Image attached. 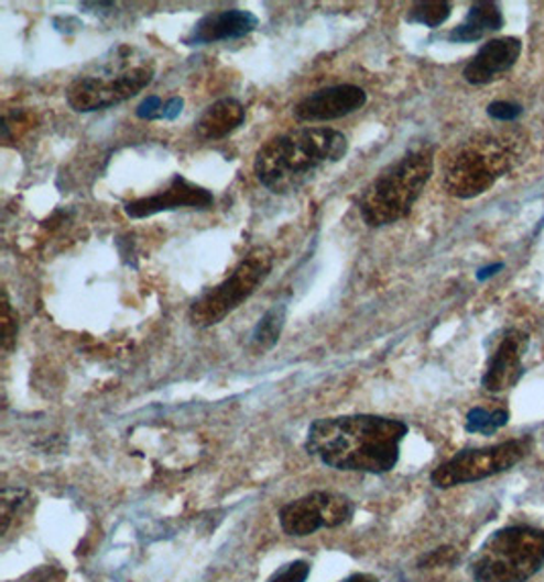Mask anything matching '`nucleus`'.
Masks as SVG:
<instances>
[{
	"instance_id": "nucleus-1",
	"label": "nucleus",
	"mask_w": 544,
	"mask_h": 582,
	"mask_svg": "<svg viewBox=\"0 0 544 582\" xmlns=\"http://www.w3.org/2000/svg\"><path fill=\"white\" fill-rule=\"evenodd\" d=\"M409 425L380 416H340L316 419L308 428L306 452L328 468L385 474L400 460Z\"/></svg>"
},
{
	"instance_id": "nucleus-2",
	"label": "nucleus",
	"mask_w": 544,
	"mask_h": 582,
	"mask_svg": "<svg viewBox=\"0 0 544 582\" xmlns=\"http://www.w3.org/2000/svg\"><path fill=\"white\" fill-rule=\"evenodd\" d=\"M347 136L330 127H302L265 141L253 162L258 181L273 194L296 193L314 176L340 162Z\"/></svg>"
},
{
	"instance_id": "nucleus-3",
	"label": "nucleus",
	"mask_w": 544,
	"mask_h": 582,
	"mask_svg": "<svg viewBox=\"0 0 544 582\" xmlns=\"http://www.w3.org/2000/svg\"><path fill=\"white\" fill-rule=\"evenodd\" d=\"M526 138L516 127L483 131L450 150L443 164V184L455 198H476L522 162Z\"/></svg>"
},
{
	"instance_id": "nucleus-4",
	"label": "nucleus",
	"mask_w": 544,
	"mask_h": 582,
	"mask_svg": "<svg viewBox=\"0 0 544 582\" xmlns=\"http://www.w3.org/2000/svg\"><path fill=\"white\" fill-rule=\"evenodd\" d=\"M435 170V150L414 148L369 182L359 196V213L369 227H385L409 217Z\"/></svg>"
},
{
	"instance_id": "nucleus-5",
	"label": "nucleus",
	"mask_w": 544,
	"mask_h": 582,
	"mask_svg": "<svg viewBox=\"0 0 544 582\" xmlns=\"http://www.w3.org/2000/svg\"><path fill=\"white\" fill-rule=\"evenodd\" d=\"M135 50L121 45L98 74H83L66 88L69 109L76 112L105 111L145 90L155 76L153 64L135 57Z\"/></svg>"
},
{
	"instance_id": "nucleus-6",
	"label": "nucleus",
	"mask_w": 544,
	"mask_h": 582,
	"mask_svg": "<svg viewBox=\"0 0 544 582\" xmlns=\"http://www.w3.org/2000/svg\"><path fill=\"white\" fill-rule=\"evenodd\" d=\"M544 569V531L510 526L481 546L471 574L476 582H526Z\"/></svg>"
},
{
	"instance_id": "nucleus-7",
	"label": "nucleus",
	"mask_w": 544,
	"mask_h": 582,
	"mask_svg": "<svg viewBox=\"0 0 544 582\" xmlns=\"http://www.w3.org/2000/svg\"><path fill=\"white\" fill-rule=\"evenodd\" d=\"M273 251L270 248H255L249 251L241 262L235 266L231 277L218 282L217 287L203 292L191 309L188 320L194 327L206 330L227 320L235 309L246 303L259 287L272 274Z\"/></svg>"
},
{
	"instance_id": "nucleus-8",
	"label": "nucleus",
	"mask_w": 544,
	"mask_h": 582,
	"mask_svg": "<svg viewBox=\"0 0 544 582\" xmlns=\"http://www.w3.org/2000/svg\"><path fill=\"white\" fill-rule=\"evenodd\" d=\"M529 450L531 440H510L491 448L465 450L436 466L431 474V483L436 488H453L490 478L493 474L514 468L518 462L529 454Z\"/></svg>"
},
{
	"instance_id": "nucleus-9",
	"label": "nucleus",
	"mask_w": 544,
	"mask_h": 582,
	"mask_svg": "<svg viewBox=\"0 0 544 582\" xmlns=\"http://www.w3.org/2000/svg\"><path fill=\"white\" fill-rule=\"evenodd\" d=\"M355 514L353 500L337 493H311L287 503L280 511V526L287 536L306 538L318 529L345 526Z\"/></svg>"
},
{
	"instance_id": "nucleus-10",
	"label": "nucleus",
	"mask_w": 544,
	"mask_h": 582,
	"mask_svg": "<svg viewBox=\"0 0 544 582\" xmlns=\"http://www.w3.org/2000/svg\"><path fill=\"white\" fill-rule=\"evenodd\" d=\"M215 205V196L205 186H198L194 182L186 181L184 176H172V181L165 184V188L150 196H141L135 201H129L124 205V213L133 219H145L153 217L164 211H176V208H210Z\"/></svg>"
},
{
	"instance_id": "nucleus-11",
	"label": "nucleus",
	"mask_w": 544,
	"mask_h": 582,
	"mask_svg": "<svg viewBox=\"0 0 544 582\" xmlns=\"http://www.w3.org/2000/svg\"><path fill=\"white\" fill-rule=\"evenodd\" d=\"M368 103V93L355 84H337L314 90L302 98L294 107V115L302 123H325L347 117L363 109Z\"/></svg>"
},
{
	"instance_id": "nucleus-12",
	"label": "nucleus",
	"mask_w": 544,
	"mask_h": 582,
	"mask_svg": "<svg viewBox=\"0 0 544 582\" xmlns=\"http://www.w3.org/2000/svg\"><path fill=\"white\" fill-rule=\"evenodd\" d=\"M258 28L259 19L251 11L227 9V11L205 14L184 37V43L208 45V43L229 42L246 37Z\"/></svg>"
},
{
	"instance_id": "nucleus-13",
	"label": "nucleus",
	"mask_w": 544,
	"mask_h": 582,
	"mask_svg": "<svg viewBox=\"0 0 544 582\" xmlns=\"http://www.w3.org/2000/svg\"><path fill=\"white\" fill-rule=\"evenodd\" d=\"M526 347H529V335L524 333L512 332L503 337L502 344L490 358L481 382L488 392H502L508 388L516 387L518 380L524 375L522 358Z\"/></svg>"
},
{
	"instance_id": "nucleus-14",
	"label": "nucleus",
	"mask_w": 544,
	"mask_h": 582,
	"mask_svg": "<svg viewBox=\"0 0 544 582\" xmlns=\"http://www.w3.org/2000/svg\"><path fill=\"white\" fill-rule=\"evenodd\" d=\"M520 54H522V43L516 37L491 40L465 66L463 78L476 86L493 83L516 64Z\"/></svg>"
},
{
	"instance_id": "nucleus-15",
	"label": "nucleus",
	"mask_w": 544,
	"mask_h": 582,
	"mask_svg": "<svg viewBox=\"0 0 544 582\" xmlns=\"http://www.w3.org/2000/svg\"><path fill=\"white\" fill-rule=\"evenodd\" d=\"M247 111L237 98H220L206 109L196 121V133L206 141H217L231 136L246 123Z\"/></svg>"
},
{
	"instance_id": "nucleus-16",
	"label": "nucleus",
	"mask_w": 544,
	"mask_h": 582,
	"mask_svg": "<svg viewBox=\"0 0 544 582\" xmlns=\"http://www.w3.org/2000/svg\"><path fill=\"white\" fill-rule=\"evenodd\" d=\"M503 17L496 2H476L467 14L465 23L450 31V42L469 43L481 40L486 33L502 29Z\"/></svg>"
},
{
	"instance_id": "nucleus-17",
	"label": "nucleus",
	"mask_w": 544,
	"mask_h": 582,
	"mask_svg": "<svg viewBox=\"0 0 544 582\" xmlns=\"http://www.w3.org/2000/svg\"><path fill=\"white\" fill-rule=\"evenodd\" d=\"M287 320V305L286 303H280V305H273L261 320H259L255 330L251 333V340H249V352L255 354V356H263L268 354L273 346L280 342L282 332L286 327Z\"/></svg>"
},
{
	"instance_id": "nucleus-18",
	"label": "nucleus",
	"mask_w": 544,
	"mask_h": 582,
	"mask_svg": "<svg viewBox=\"0 0 544 582\" xmlns=\"http://www.w3.org/2000/svg\"><path fill=\"white\" fill-rule=\"evenodd\" d=\"M449 17V2L433 0V2H416V4H412V9H410L409 13V21L435 29L440 28Z\"/></svg>"
},
{
	"instance_id": "nucleus-19",
	"label": "nucleus",
	"mask_w": 544,
	"mask_h": 582,
	"mask_svg": "<svg viewBox=\"0 0 544 582\" xmlns=\"http://www.w3.org/2000/svg\"><path fill=\"white\" fill-rule=\"evenodd\" d=\"M510 419V413L505 409H498V411H486L481 407H477L474 411H469L467 416V431L471 433H483V435H491L493 431L500 430Z\"/></svg>"
},
{
	"instance_id": "nucleus-20",
	"label": "nucleus",
	"mask_w": 544,
	"mask_h": 582,
	"mask_svg": "<svg viewBox=\"0 0 544 582\" xmlns=\"http://www.w3.org/2000/svg\"><path fill=\"white\" fill-rule=\"evenodd\" d=\"M28 500V491L25 488H4L2 497H0V519H2V527L0 531L7 534L13 517H17V511L25 505Z\"/></svg>"
},
{
	"instance_id": "nucleus-21",
	"label": "nucleus",
	"mask_w": 544,
	"mask_h": 582,
	"mask_svg": "<svg viewBox=\"0 0 544 582\" xmlns=\"http://www.w3.org/2000/svg\"><path fill=\"white\" fill-rule=\"evenodd\" d=\"M0 325H2V352L11 354L13 347L17 346V333H19V321H17V313L11 306L9 294L2 291V313H0Z\"/></svg>"
},
{
	"instance_id": "nucleus-22",
	"label": "nucleus",
	"mask_w": 544,
	"mask_h": 582,
	"mask_svg": "<svg viewBox=\"0 0 544 582\" xmlns=\"http://www.w3.org/2000/svg\"><path fill=\"white\" fill-rule=\"evenodd\" d=\"M459 560V552L450 546L436 548L433 552L422 556L418 560V569H440V567H453Z\"/></svg>"
},
{
	"instance_id": "nucleus-23",
	"label": "nucleus",
	"mask_w": 544,
	"mask_h": 582,
	"mask_svg": "<svg viewBox=\"0 0 544 582\" xmlns=\"http://www.w3.org/2000/svg\"><path fill=\"white\" fill-rule=\"evenodd\" d=\"M308 576H311V564L306 560H296L278 570L270 582H306Z\"/></svg>"
},
{
	"instance_id": "nucleus-24",
	"label": "nucleus",
	"mask_w": 544,
	"mask_h": 582,
	"mask_svg": "<svg viewBox=\"0 0 544 582\" xmlns=\"http://www.w3.org/2000/svg\"><path fill=\"white\" fill-rule=\"evenodd\" d=\"M165 105L167 100L160 97H148L137 107V117L148 121H165Z\"/></svg>"
},
{
	"instance_id": "nucleus-25",
	"label": "nucleus",
	"mask_w": 544,
	"mask_h": 582,
	"mask_svg": "<svg viewBox=\"0 0 544 582\" xmlns=\"http://www.w3.org/2000/svg\"><path fill=\"white\" fill-rule=\"evenodd\" d=\"M488 112H490L491 119H498V121H514L518 115L522 112V109L518 105H514V103H502L500 100V103L490 105Z\"/></svg>"
},
{
	"instance_id": "nucleus-26",
	"label": "nucleus",
	"mask_w": 544,
	"mask_h": 582,
	"mask_svg": "<svg viewBox=\"0 0 544 582\" xmlns=\"http://www.w3.org/2000/svg\"><path fill=\"white\" fill-rule=\"evenodd\" d=\"M340 582H380L373 574H353V576H349V579H345V581Z\"/></svg>"
}]
</instances>
